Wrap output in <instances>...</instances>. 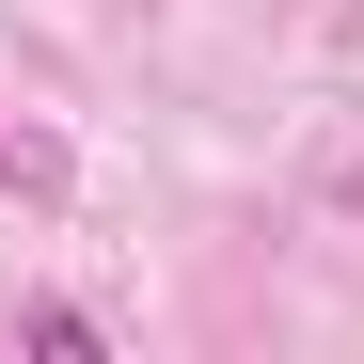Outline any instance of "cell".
I'll return each instance as SVG.
<instances>
[{"label": "cell", "mask_w": 364, "mask_h": 364, "mask_svg": "<svg viewBox=\"0 0 364 364\" xmlns=\"http://www.w3.org/2000/svg\"><path fill=\"white\" fill-rule=\"evenodd\" d=\"M333 191H348V222H364V159H348V174H333Z\"/></svg>", "instance_id": "obj_2"}, {"label": "cell", "mask_w": 364, "mask_h": 364, "mask_svg": "<svg viewBox=\"0 0 364 364\" xmlns=\"http://www.w3.org/2000/svg\"><path fill=\"white\" fill-rule=\"evenodd\" d=\"M16 348H32V364H95V317H80V301H32Z\"/></svg>", "instance_id": "obj_1"}]
</instances>
